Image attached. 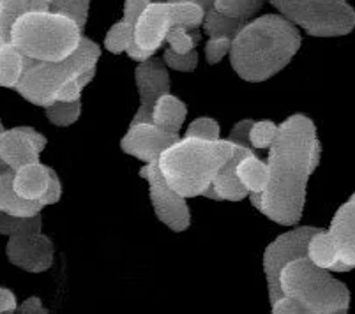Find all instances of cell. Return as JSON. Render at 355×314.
I'll return each mask as SVG.
<instances>
[{"label": "cell", "mask_w": 355, "mask_h": 314, "mask_svg": "<svg viewBox=\"0 0 355 314\" xmlns=\"http://www.w3.org/2000/svg\"><path fill=\"white\" fill-rule=\"evenodd\" d=\"M320 155L315 122L302 113L288 116L269 147L267 189L251 193V205L277 225L295 226L304 213L308 180L320 164Z\"/></svg>", "instance_id": "1"}, {"label": "cell", "mask_w": 355, "mask_h": 314, "mask_svg": "<svg viewBox=\"0 0 355 314\" xmlns=\"http://www.w3.org/2000/svg\"><path fill=\"white\" fill-rule=\"evenodd\" d=\"M301 32L282 15L250 19L232 41V69L251 83H261L285 69L301 50Z\"/></svg>", "instance_id": "2"}, {"label": "cell", "mask_w": 355, "mask_h": 314, "mask_svg": "<svg viewBox=\"0 0 355 314\" xmlns=\"http://www.w3.org/2000/svg\"><path fill=\"white\" fill-rule=\"evenodd\" d=\"M279 283L283 297L270 306L274 314H345L350 309L347 284L308 256L286 265Z\"/></svg>", "instance_id": "3"}, {"label": "cell", "mask_w": 355, "mask_h": 314, "mask_svg": "<svg viewBox=\"0 0 355 314\" xmlns=\"http://www.w3.org/2000/svg\"><path fill=\"white\" fill-rule=\"evenodd\" d=\"M235 152L230 140H198L184 136L159 155L157 164L166 182L184 198L202 196Z\"/></svg>", "instance_id": "4"}, {"label": "cell", "mask_w": 355, "mask_h": 314, "mask_svg": "<svg viewBox=\"0 0 355 314\" xmlns=\"http://www.w3.org/2000/svg\"><path fill=\"white\" fill-rule=\"evenodd\" d=\"M83 27L62 12L28 11L16 19L11 30V43L25 57L60 62L80 46Z\"/></svg>", "instance_id": "5"}, {"label": "cell", "mask_w": 355, "mask_h": 314, "mask_svg": "<svg viewBox=\"0 0 355 314\" xmlns=\"http://www.w3.org/2000/svg\"><path fill=\"white\" fill-rule=\"evenodd\" d=\"M99 58H101V48L85 35L80 46L60 62H44V60L25 57L24 74L15 90L31 105L46 108L55 101L57 92L69 80L87 71L96 69Z\"/></svg>", "instance_id": "6"}, {"label": "cell", "mask_w": 355, "mask_h": 314, "mask_svg": "<svg viewBox=\"0 0 355 314\" xmlns=\"http://www.w3.org/2000/svg\"><path fill=\"white\" fill-rule=\"evenodd\" d=\"M277 12L313 37H343L355 30V9L347 0H267Z\"/></svg>", "instance_id": "7"}, {"label": "cell", "mask_w": 355, "mask_h": 314, "mask_svg": "<svg viewBox=\"0 0 355 314\" xmlns=\"http://www.w3.org/2000/svg\"><path fill=\"white\" fill-rule=\"evenodd\" d=\"M320 228L313 226H299L288 233H283L274 242H270L263 252V272H266L267 290H269V302L272 306L274 302L282 299V277L283 268L293 260L308 256V244L311 237Z\"/></svg>", "instance_id": "8"}, {"label": "cell", "mask_w": 355, "mask_h": 314, "mask_svg": "<svg viewBox=\"0 0 355 314\" xmlns=\"http://www.w3.org/2000/svg\"><path fill=\"white\" fill-rule=\"evenodd\" d=\"M140 177L148 182V194H150L156 218L172 232H186L191 226V212H189V205L186 202L188 198L180 196L166 182L157 161L145 163V166L140 170Z\"/></svg>", "instance_id": "9"}, {"label": "cell", "mask_w": 355, "mask_h": 314, "mask_svg": "<svg viewBox=\"0 0 355 314\" xmlns=\"http://www.w3.org/2000/svg\"><path fill=\"white\" fill-rule=\"evenodd\" d=\"M53 242L43 232L11 235L6 244V256L15 267L31 274H43L53 265Z\"/></svg>", "instance_id": "10"}, {"label": "cell", "mask_w": 355, "mask_h": 314, "mask_svg": "<svg viewBox=\"0 0 355 314\" xmlns=\"http://www.w3.org/2000/svg\"><path fill=\"white\" fill-rule=\"evenodd\" d=\"M135 83H137L140 106L135 113L131 124L153 122V110L161 96L170 92V73L164 60L150 57L138 64L135 69Z\"/></svg>", "instance_id": "11"}, {"label": "cell", "mask_w": 355, "mask_h": 314, "mask_svg": "<svg viewBox=\"0 0 355 314\" xmlns=\"http://www.w3.org/2000/svg\"><path fill=\"white\" fill-rule=\"evenodd\" d=\"M180 140L177 132H168L157 128L154 122L129 124L128 132L122 136L121 148L128 155H133L144 163H153L159 155Z\"/></svg>", "instance_id": "12"}, {"label": "cell", "mask_w": 355, "mask_h": 314, "mask_svg": "<svg viewBox=\"0 0 355 314\" xmlns=\"http://www.w3.org/2000/svg\"><path fill=\"white\" fill-rule=\"evenodd\" d=\"M46 143V136L28 125L4 129L0 132V159L11 170H18L25 164L37 163Z\"/></svg>", "instance_id": "13"}, {"label": "cell", "mask_w": 355, "mask_h": 314, "mask_svg": "<svg viewBox=\"0 0 355 314\" xmlns=\"http://www.w3.org/2000/svg\"><path fill=\"white\" fill-rule=\"evenodd\" d=\"M172 28L168 2H150L141 11L135 24V43L140 48L156 53L166 41L168 30Z\"/></svg>", "instance_id": "14"}, {"label": "cell", "mask_w": 355, "mask_h": 314, "mask_svg": "<svg viewBox=\"0 0 355 314\" xmlns=\"http://www.w3.org/2000/svg\"><path fill=\"white\" fill-rule=\"evenodd\" d=\"M254 154L253 147H242V145H235V152L230 159L225 163V166L219 170L216 175L214 186L216 193L219 196V202H242L244 198H250V191L242 186V182L237 177V164L244 155Z\"/></svg>", "instance_id": "15"}, {"label": "cell", "mask_w": 355, "mask_h": 314, "mask_svg": "<svg viewBox=\"0 0 355 314\" xmlns=\"http://www.w3.org/2000/svg\"><path fill=\"white\" fill-rule=\"evenodd\" d=\"M329 232L338 244L340 256L355 267V202L348 200L336 210Z\"/></svg>", "instance_id": "16"}, {"label": "cell", "mask_w": 355, "mask_h": 314, "mask_svg": "<svg viewBox=\"0 0 355 314\" xmlns=\"http://www.w3.org/2000/svg\"><path fill=\"white\" fill-rule=\"evenodd\" d=\"M308 258L315 265L331 272H350L355 268L340 256V249L329 229L320 228L313 235L308 244Z\"/></svg>", "instance_id": "17"}, {"label": "cell", "mask_w": 355, "mask_h": 314, "mask_svg": "<svg viewBox=\"0 0 355 314\" xmlns=\"http://www.w3.org/2000/svg\"><path fill=\"white\" fill-rule=\"evenodd\" d=\"M48 182H50V166L41 164L40 161L18 168L12 177L16 193L27 200H40V202L46 193Z\"/></svg>", "instance_id": "18"}, {"label": "cell", "mask_w": 355, "mask_h": 314, "mask_svg": "<svg viewBox=\"0 0 355 314\" xmlns=\"http://www.w3.org/2000/svg\"><path fill=\"white\" fill-rule=\"evenodd\" d=\"M12 177H15V170L0 173V212L20 216V218H28V216L40 213L44 209L43 202L27 200L20 196L12 186Z\"/></svg>", "instance_id": "19"}, {"label": "cell", "mask_w": 355, "mask_h": 314, "mask_svg": "<svg viewBox=\"0 0 355 314\" xmlns=\"http://www.w3.org/2000/svg\"><path fill=\"white\" fill-rule=\"evenodd\" d=\"M186 115H188V106L184 105L179 97L173 96L172 92H168L161 96L156 105H154L153 122L163 131L179 134L184 121H186Z\"/></svg>", "instance_id": "20"}, {"label": "cell", "mask_w": 355, "mask_h": 314, "mask_svg": "<svg viewBox=\"0 0 355 314\" xmlns=\"http://www.w3.org/2000/svg\"><path fill=\"white\" fill-rule=\"evenodd\" d=\"M237 177L250 194H260L269 184V164L258 159L257 154L244 155L237 164Z\"/></svg>", "instance_id": "21"}, {"label": "cell", "mask_w": 355, "mask_h": 314, "mask_svg": "<svg viewBox=\"0 0 355 314\" xmlns=\"http://www.w3.org/2000/svg\"><path fill=\"white\" fill-rule=\"evenodd\" d=\"M25 69V55L15 44H0V87L12 89L21 80Z\"/></svg>", "instance_id": "22"}, {"label": "cell", "mask_w": 355, "mask_h": 314, "mask_svg": "<svg viewBox=\"0 0 355 314\" xmlns=\"http://www.w3.org/2000/svg\"><path fill=\"white\" fill-rule=\"evenodd\" d=\"M31 11H50L62 12L76 19L82 27L89 19L90 0H27Z\"/></svg>", "instance_id": "23"}, {"label": "cell", "mask_w": 355, "mask_h": 314, "mask_svg": "<svg viewBox=\"0 0 355 314\" xmlns=\"http://www.w3.org/2000/svg\"><path fill=\"white\" fill-rule=\"evenodd\" d=\"M168 8H170L172 27H184L186 30H196L202 27L207 12L195 2H168Z\"/></svg>", "instance_id": "24"}, {"label": "cell", "mask_w": 355, "mask_h": 314, "mask_svg": "<svg viewBox=\"0 0 355 314\" xmlns=\"http://www.w3.org/2000/svg\"><path fill=\"white\" fill-rule=\"evenodd\" d=\"M246 24L248 21H244V19L230 18V16L221 15V12H218L214 8H212L205 12V18H203L202 27L205 28V32L209 34V37H232L234 39Z\"/></svg>", "instance_id": "25"}, {"label": "cell", "mask_w": 355, "mask_h": 314, "mask_svg": "<svg viewBox=\"0 0 355 314\" xmlns=\"http://www.w3.org/2000/svg\"><path fill=\"white\" fill-rule=\"evenodd\" d=\"M135 43V25L125 21L124 18L110 27L105 35V48L110 53H125L131 44Z\"/></svg>", "instance_id": "26"}, {"label": "cell", "mask_w": 355, "mask_h": 314, "mask_svg": "<svg viewBox=\"0 0 355 314\" xmlns=\"http://www.w3.org/2000/svg\"><path fill=\"white\" fill-rule=\"evenodd\" d=\"M82 101H53L44 108L48 121L57 128H69L80 119Z\"/></svg>", "instance_id": "27"}, {"label": "cell", "mask_w": 355, "mask_h": 314, "mask_svg": "<svg viewBox=\"0 0 355 314\" xmlns=\"http://www.w3.org/2000/svg\"><path fill=\"white\" fill-rule=\"evenodd\" d=\"M25 232H43V216L35 213L28 218L11 216V213L0 212V235H18Z\"/></svg>", "instance_id": "28"}, {"label": "cell", "mask_w": 355, "mask_h": 314, "mask_svg": "<svg viewBox=\"0 0 355 314\" xmlns=\"http://www.w3.org/2000/svg\"><path fill=\"white\" fill-rule=\"evenodd\" d=\"M266 0H214V9L230 18L250 21L257 16Z\"/></svg>", "instance_id": "29"}, {"label": "cell", "mask_w": 355, "mask_h": 314, "mask_svg": "<svg viewBox=\"0 0 355 314\" xmlns=\"http://www.w3.org/2000/svg\"><path fill=\"white\" fill-rule=\"evenodd\" d=\"M31 11L27 0H0V32L11 41L12 25Z\"/></svg>", "instance_id": "30"}, {"label": "cell", "mask_w": 355, "mask_h": 314, "mask_svg": "<svg viewBox=\"0 0 355 314\" xmlns=\"http://www.w3.org/2000/svg\"><path fill=\"white\" fill-rule=\"evenodd\" d=\"M202 41V32L200 28L196 30H186L184 27H172L166 34L168 46L172 48L177 53H188V51H193Z\"/></svg>", "instance_id": "31"}, {"label": "cell", "mask_w": 355, "mask_h": 314, "mask_svg": "<svg viewBox=\"0 0 355 314\" xmlns=\"http://www.w3.org/2000/svg\"><path fill=\"white\" fill-rule=\"evenodd\" d=\"M277 129H279V124H274L272 121L253 122L250 129V145L254 150L269 148L272 141L276 140Z\"/></svg>", "instance_id": "32"}, {"label": "cell", "mask_w": 355, "mask_h": 314, "mask_svg": "<svg viewBox=\"0 0 355 314\" xmlns=\"http://www.w3.org/2000/svg\"><path fill=\"white\" fill-rule=\"evenodd\" d=\"M188 138H198V140H209L216 141L221 140V128H219L218 121L211 119V116H200L195 119L191 124L186 129V134Z\"/></svg>", "instance_id": "33"}, {"label": "cell", "mask_w": 355, "mask_h": 314, "mask_svg": "<svg viewBox=\"0 0 355 314\" xmlns=\"http://www.w3.org/2000/svg\"><path fill=\"white\" fill-rule=\"evenodd\" d=\"M163 60L168 69L180 71V73H193L198 66V53H196V50L188 51V53H177L172 48H168L163 53Z\"/></svg>", "instance_id": "34"}, {"label": "cell", "mask_w": 355, "mask_h": 314, "mask_svg": "<svg viewBox=\"0 0 355 314\" xmlns=\"http://www.w3.org/2000/svg\"><path fill=\"white\" fill-rule=\"evenodd\" d=\"M232 37H211L205 44V58L211 66L219 64L223 58L230 53L232 48Z\"/></svg>", "instance_id": "35"}, {"label": "cell", "mask_w": 355, "mask_h": 314, "mask_svg": "<svg viewBox=\"0 0 355 314\" xmlns=\"http://www.w3.org/2000/svg\"><path fill=\"white\" fill-rule=\"evenodd\" d=\"M60 198H62V182L59 179V173L53 168H50V182H48V189L43 194L41 202H43L44 207H48L53 205V203H59Z\"/></svg>", "instance_id": "36"}, {"label": "cell", "mask_w": 355, "mask_h": 314, "mask_svg": "<svg viewBox=\"0 0 355 314\" xmlns=\"http://www.w3.org/2000/svg\"><path fill=\"white\" fill-rule=\"evenodd\" d=\"M254 121L251 119H244V121L237 122L232 129V132L228 134V140L234 141L235 145H242V147H251L250 145V129L253 125Z\"/></svg>", "instance_id": "37"}, {"label": "cell", "mask_w": 355, "mask_h": 314, "mask_svg": "<svg viewBox=\"0 0 355 314\" xmlns=\"http://www.w3.org/2000/svg\"><path fill=\"white\" fill-rule=\"evenodd\" d=\"M153 0H124V9H122V18L129 24H137V19L140 18L141 11L150 4Z\"/></svg>", "instance_id": "38"}, {"label": "cell", "mask_w": 355, "mask_h": 314, "mask_svg": "<svg viewBox=\"0 0 355 314\" xmlns=\"http://www.w3.org/2000/svg\"><path fill=\"white\" fill-rule=\"evenodd\" d=\"M18 311L16 295L8 288L0 286V314H12Z\"/></svg>", "instance_id": "39"}, {"label": "cell", "mask_w": 355, "mask_h": 314, "mask_svg": "<svg viewBox=\"0 0 355 314\" xmlns=\"http://www.w3.org/2000/svg\"><path fill=\"white\" fill-rule=\"evenodd\" d=\"M16 313L20 314H46L48 309L43 306L40 297H31V299L24 300V302L18 306V311Z\"/></svg>", "instance_id": "40"}, {"label": "cell", "mask_w": 355, "mask_h": 314, "mask_svg": "<svg viewBox=\"0 0 355 314\" xmlns=\"http://www.w3.org/2000/svg\"><path fill=\"white\" fill-rule=\"evenodd\" d=\"M168 2H195V4L202 6L205 11L214 8V0H168Z\"/></svg>", "instance_id": "41"}, {"label": "cell", "mask_w": 355, "mask_h": 314, "mask_svg": "<svg viewBox=\"0 0 355 314\" xmlns=\"http://www.w3.org/2000/svg\"><path fill=\"white\" fill-rule=\"evenodd\" d=\"M4 129H6V128H4V124H2V121H0V132L4 131ZM8 170H11V168H9L8 164L4 163V161L0 159V173H2V171H8Z\"/></svg>", "instance_id": "42"}, {"label": "cell", "mask_w": 355, "mask_h": 314, "mask_svg": "<svg viewBox=\"0 0 355 314\" xmlns=\"http://www.w3.org/2000/svg\"><path fill=\"white\" fill-rule=\"evenodd\" d=\"M4 43H9V39L6 37V35L2 34V32H0V44H4Z\"/></svg>", "instance_id": "43"}, {"label": "cell", "mask_w": 355, "mask_h": 314, "mask_svg": "<svg viewBox=\"0 0 355 314\" xmlns=\"http://www.w3.org/2000/svg\"><path fill=\"white\" fill-rule=\"evenodd\" d=\"M350 200H352V202H355V193L352 194V196H350Z\"/></svg>", "instance_id": "44"}]
</instances>
